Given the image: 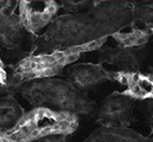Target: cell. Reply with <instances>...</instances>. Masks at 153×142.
Segmentation results:
<instances>
[{
  "label": "cell",
  "mask_w": 153,
  "mask_h": 142,
  "mask_svg": "<svg viewBox=\"0 0 153 142\" xmlns=\"http://www.w3.org/2000/svg\"><path fill=\"white\" fill-rule=\"evenodd\" d=\"M105 41L106 39H102L88 45L70 47L51 53L27 54L14 64L11 74L7 77L6 84L1 86L2 92L11 95L18 92L19 87L25 82L54 78L66 67L74 64L83 52L98 49Z\"/></svg>",
  "instance_id": "obj_3"
},
{
  "label": "cell",
  "mask_w": 153,
  "mask_h": 142,
  "mask_svg": "<svg viewBox=\"0 0 153 142\" xmlns=\"http://www.w3.org/2000/svg\"><path fill=\"white\" fill-rule=\"evenodd\" d=\"M143 50L144 48L125 47L120 44L102 48L98 53V64L116 66L118 72H140L145 57Z\"/></svg>",
  "instance_id": "obj_9"
},
{
  "label": "cell",
  "mask_w": 153,
  "mask_h": 142,
  "mask_svg": "<svg viewBox=\"0 0 153 142\" xmlns=\"http://www.w3.org/2000/svg\"><path fill=\"white\" fill-rule=\"evenodd\" d=\"M7 77H8V75L6 72L4 63H3L2 58L0 57V86H3L6 84Z\"/></svg>",
  "instance_id": "obj_16"
},
{
  "label": "cell",
  "mask_w": 153,
  "mask_h": 142,
  "mask_svg": "<svg viewBox=\"0 0 153 142\" xmlns=\"http://www.w3.org/2000/svg\"><path fill=\"white\" fill-rule=\"evenodd\" d=\"M18 92L33 108H46L76 117L93 116L96 107L88 94L76 90L66 81L55 78L25 82Z\"/></svg>",
  "instance_id": "obj_2"
},
{
  "label": "cell",
  "mask_w": 153,
  "mask_h": 142,
  "mask_svg": "<svg viewBox=\"0 0 153 142\" xmlns=\"http://www.w3.org/2000/svg\"><path fill=\"white\" fill-rule=\"evenodd\" d=\"M25 114L23 107L12 95L0 97V131L13 129Z\"/></svg>",
  "instance_id": "obj_12"
},
{
  "label": "cell",
  "mask_w": 153,
  "mask_h": 142,
  "mask_svg": "<svg viewBox=\"0 0 153 142\" xmlns=\"http://www.w3.org/2000/svg\"><path fill=\"white\" fill-rule=\"evenodd\" d=\"M135 108V101L123 92L106 96L94 110V119L100 126L127 127Z\"/></svg>",
  "instance_id": "obj_5"
},
{
  "label": "cell",
  "mask_w": 153,
  "mask_h": 142,
  "mask_svg": "<svg viewBox=\"0 0 153 142\" xmlns=\"http://www.w3.org/2000/svg\"><path fill=\"white\" fill-rule=\"evenodd\" d=\"M33 142H72L71 135H63V134H56V135H49L42 138H39Z\"/></svg>",
  "instance_id": "obj_15"
},
{
  "label": "cell",
  "mask_w": 153,
  "mask_h": 142,
  "mask_svg": "<svg viewBox=\"0 0 153 142\" xmlns=\"http://www.w3.org/2000/svg\"><path fill=\"white\" fill-rule=\"evenodd\" d=\"M18 16L27 33L36 37L45 27L49 26L61 8L56 1H19Z\"/></svg>",
  "instance_id": "obj_7"
},
{
  "label": "cell",
  "mask_w": 153,
  "mask_h": 142,
  "mask_svg": "<svg viewBox=\"0 0 153 142\" xmlns=\"http://www.w3.org/2000/svg\"><path fill=\"white\" fill-rule=\"evenodd\" d=\"M96 1H61L59 4L64 10L68 12H71V14L81 13L82 11H86L92 6L95 5Z\"/></svg>",
  "instance_id": "obj_14"
},
{
  "label": "cell",
  "mask_w": 153,
  "mask_h": 142,
  "mask_svg": "<svg viewBox=\"0 0 153 142\" xmlns=\"http://www.w3.org/2000/svg\"><path fill=\"white\" fill-rule=\"evenodd\" d=\"M114 74L115 71L92 63L72 64L64 69L66 81L85 94L107 81H114Z\"/></svg>",
  "instance_id": "obj_6"
},
{
  "label": "cell",
  "mask_w": 153,
  "mask_h": 142,
  "mask_svg": "<svg viewBox=\"0 0 153 142\" xmlns=\"http://www.w3.org/2000/svg\"><path fill=\"white\" fill-rule=\"evenodd\" d=\"M79 126V117L46 108H33L25 113L18 124L0 131V142H33L56 134L71 135Z\"/></svg>",
  "instance_id": "obj_4"
},
{
  "label": "cell",
  "mask_w": 153,
  "mask_h": 142,
  "mask_svg": "<svg viewBox=\"0 0 153 142\" xmlns=\"http://www.w3.org/2000/svg\"><path fill=\"white\" fill-rule=\"evenodd\" d=\"M151 34V32L131 29L130 32L128 33H122L120 30V32L113 34L112 37L116 41H118V44L125 47L144 48L148 39L150 38Z\"/></svg>",
  "instance_id": "obj_13"
},
{
  "label": "cell",
  "mask_w": 153,
  "mask_h": 142,
  "mask_svg": "<svg viewBox=\"0 0 153 142\" xmlns=\"http://www.w3.org/2000/svg\"><path fill=\"white\" fill-rule=\"evenodd\" d=\"M114 81L126 86L123 91L134 101L152 98L153 82L151 75H143L140 72H118L115 71Z\"/></svg>",
  "instance_id": "obj_10"
},
{
  "label": "cell",
  "mask_w": 153,
  "mask_h": 142,
  "mask_svg": "<svg viewBox=\"0 0 153 142\" xmlns=\"http://www.w3.org/2000/svg\"><path fill=\"white\" fill-rule=\"evenodd\" d=\"M133 18V1H96L85 12L57 17L32 41L30 54H44L88 45L127 27Z\"/></svg>",
  "instance_id": "obj_1"
},
{
  "label": "cell",
  "mask_w": 153,
  "mask_h": 142,
  "mask_svg": "<svg viewBox=\"0 0 153 142\" xmlns=\"http://www.w3.org/2000/svg\"><path fill=\"white\" fill-rule=\"evenodd\" d=\"M83 142H152V138L145 137L128 127L100 126Z\"/></svg>",
  "instance_id": "obj_11"
},
{
  "label": "cell",
  "mask_w": 153,
  "mask_h": 142,
  "mask_svg": "<svg viewBox=\"0 0 153 142\" xmlns=\"http://www.w3.org/2000/svg\"><path fill=\"white\" fill-rule=\"evenodd\" d=\"M18 1H0V46L16 51L23 45L27 36L15 9Z\"/></svg>",
  "instance_id": "obj_8"
}]
</instances>
